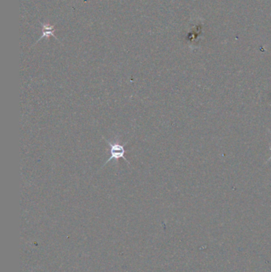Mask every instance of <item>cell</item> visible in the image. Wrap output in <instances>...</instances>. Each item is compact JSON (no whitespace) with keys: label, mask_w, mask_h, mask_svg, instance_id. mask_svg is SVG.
<instances>
[{"label":"cell","mask_w":271,"mask_h":272,"mask_svg":"<svg viewBox=\"0 0 271 272\" xmlns=\"http://www.w3.org/2000/svg\"><path fill=\"white\" fill-rule=\"evenodd\" d=\"M270 133H271V132H270ZM270 159H271V156H270V157H269V159H268V162H269V161L270 160Z\"/></svg>","instance_id":"obj_2"},{"label":"cell","mask_w":271,"mask_h":272,"mask_svg":"<svg viewBox=\"0 0 271 272\" xmlns=\"http://www.w3.org/2000/svg\"><path fill=\"white\" fill-rule=\"evenodd\" d=\"M103 139L107 142L108 145L110 146V153H111V157L107 160L105 163H104V166H102L101 168L104 167L105 165L108 164L109 162H111L112 159H115V160H118L119 159H124L125 160L126 163H128V165L130 164L129 162H128V159H126L125 157V148L124 146L127 145V143H124V144H121V143H118V141H115V142H111L108 139H106L105 138L103 137Z\"/></svg>","instance_id":"obj_1"}]
</instances>
